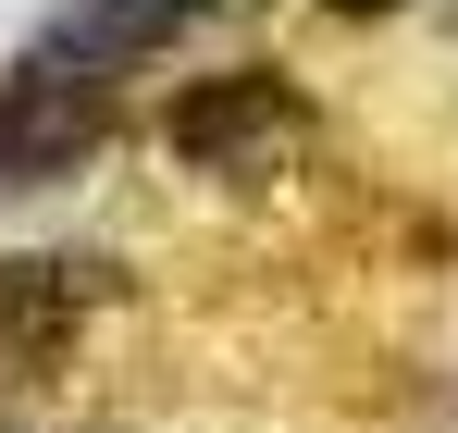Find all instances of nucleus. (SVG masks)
<instances>
[{
	"mask_svg": "<svg viewBox=\"0 0 458 433\" xmlns=\"http://www.w3.org/2000/svg\"><path fill=\"white\" fill-rule=\"evenodd\" d=\"M310 137L298 87L273 63H235V74H199L174 112H161V149L186 161V174H224V186H260V174H285Z\"/></svg>",
	"mask_w": 458,
	"mask_h": 433,
	"instance_id": "obj_1",
	"label": "nucleus"
},
{
	"mask_svg": "<svg viewBox=\"0 0 458 433\" xmlns=\"http://www.w3.org/2000/svg\"><path fill=\"white\" fill-rule=\"evenodd\" d=\"M99 137H112V74H99V63H63V50H25V74L0 87V199L75 174Z\"/></svg>",
	"mask_w": 458,
	"mask_h": 433,
	"instance_id": "obj_2",
	"label": "nucleus"
},
{
	"mask_svg": "<svg viewBox=\"0 0 458 433\" xmlns=\"http://www.w3.org/2000/svg\"><path fill=\"white\" fill-rule=\"evenodd\" d=\"M87 310H99V260H50V248L0 260V371H50L87 335Z\"/></svg>",
	"mask_w": 458,
	"mask_h": 433,
	"instance_id": "obj_3",
	"label": "nucleus"
},
{
	"mask_svg": "<svg viewBox=\"0 0 458 433\" xmlns=\"http://www.w3.org/2000/svg\"><path fill=\"white\" fill-rule=\"evenodd\" d=\"M211 0H63V25L38 38V50H63V63H99V74H124V63H149L174 25H199Z\"/></svg>",
	"mask_w": 458,
	"mask_h": 433,
	"instance_id": "obj_4",
	"label": "nucleus"
},
{
	"mask_svg": "<svg viewBox=\"0 0 458 433\" xmlns=\"http://www.w3.org/2000/svg\"><path fill=\"white\" fill-rule=\"evenodd\" d=\"M335 13H396V0H335Z\"/></svg>",
	"mask_w": 458,
	"mask_h": 433,
	"instance_id": "obj_5",
	"label": "nucleus"
}]
</instances>
